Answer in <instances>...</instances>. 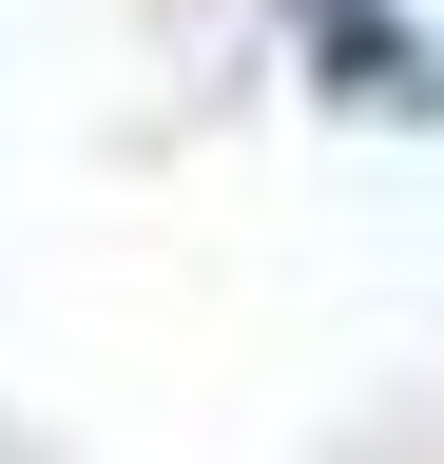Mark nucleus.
I'll return each mask as SVG.
<instances>
[{
    "label": "nucleus",
    "instance_id": "f257e3e1",
    "mask_svg": "<svg viewBox=\"0 0 444 464\" xmlns=\"http://www.w3.org/2000/svg\"><path fill=\"white\" fill-rule=\"evenodd\" d=\"M309 58H328V97H348V116H425V97H444V39L406 20V0H328Z\"/></svg>",
    "mask_w": 444,
    "mask_h": 464
},
{
    "label": "nucleus",
    "instance_id": "f03ea898",
    "mask_svg": "<svg viewBox=\"0 0 444 464\" xmlns=\"http://www.w3.org/2000/svg\"><path fill=\"white\" fill-rule=\"evenodd\" d=\"M309 20H328V0H309Z\"/></svg>",
    "mask_w": 444,
    "mask_h": 464
}]
</instances>
